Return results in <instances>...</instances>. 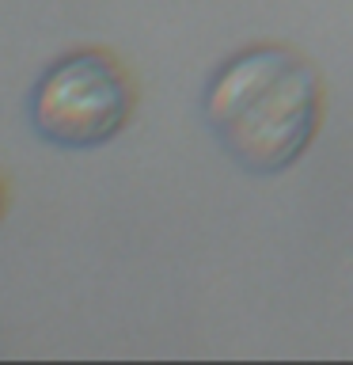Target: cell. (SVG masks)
<instances>
[{
  "label": "cell",
  "instance_id": "cell-1",
  "mask_svg": "<svg viewBox=\"0 0 353 365\" xmlns=\"http://www.w3.org/2000/svg\"><path fill=\"white\" fill-rule=\"evenodd\" d=\"M201 114L243 171L278 175L315 141L323 91L315 68L289 46H247L205 84Z\"/></svg>",
  "mask_w": 353,
  "mask_h": 365
},
{
  "label": "cell",
  "instance_id": "cell-3",
  "mask_svg": "<svg viewBox=\"0 0 353 365\" xmlns=\"http://www.w3.org/2000/svg\"><path fill=\"white\" fill-rule=\"evenodd\" d=\"M0 210H4V187H0Z\"/></svg>",
  "mask_w": 353,
  "mask_h": 365
},
{
  "label": "cell",
  "instance_id": "cell-2",
  "mask_svg": "<svg viewBox=\"0 0 353 365\" xmlns=\"http://www.w3.org/2000/svg\"><path fill=\"white\" fill-rule=\"evenodd\" d=\"M133 114V84L102 50L65 53L31 91V125L57 148H99L125 130Z\"/></svg>",
  "mask_w": 353,
  "mask_h": 365
}]
</instances>
